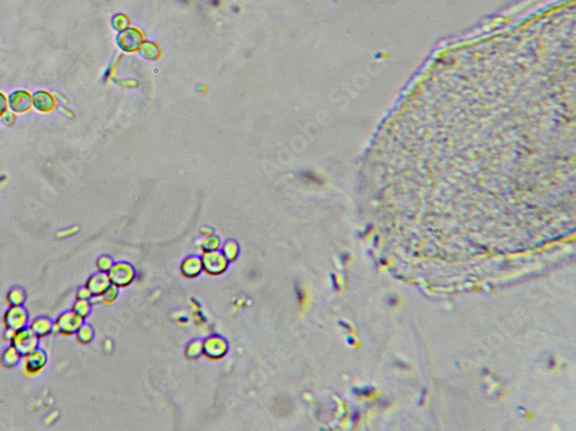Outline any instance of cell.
<instances>
[{"label": "cell", "instance_id": "6da1fadb", "mask_svg": "<svg viewBox=\"0 0 576 431\" xmlns=\"http://www.w3.org/2000/svg\"><path fill=\"white\" fill-rule=\"evenodd\" d=\"M10 344L16 348L22 357H24L39 347V338L29 327H25L15 331Z\"/></svg>", "mask_w": 576, "mask_h": 431}, {"label": "cell", "instance_id": "7a4b0ae2", "mask_svg": "<svg viewBox=\"0 0 576 431\" xmlns=\"http://www.w3.org/2000/svg\"><path fill=\"white\" fill-rule=\"evenodd\" d=\"M83 318L77 316L73 310L60 314L53 322V332L69 337L75 335L78 328L83 324Z\"/></svg>", "mask_w": 576, "mask_h": 431}, {"label": "cell", "instance_id": "3957f363", "mask_svg": "<svg viewBox=\"0 0 576 431\" xmlns=\"http://www.w3.org/2000/svg\"><path fill=\"white\" fill-rule=\"evenodd\" d=\"M2 324L5 329L17 331L29 325V315L23 306H9L3 313Z\"/></svg>", "mask_w": 576, "mask_h": 431}, {"label": "cell", "instance_id": "277c9868", "mask_svg": "<svg viewBox=\"0 0 576 431\" xmlns=\"http://www.w3.org/2000/svg\"><path fill=\"white\" fill-rule=\"evenodd\" d=\"M47 365V354L42 348H37L23 357V372L27 376H36L44 370Z\"/></svg>", "mask_w": 576, "mask_h": 431}, {"label": "cell", "instance_id": "5b68a950", "mask_svg": "<svg viewBox=\"0 0 576 431\" xmlns=\"http://www.w3.org/2000/svg\"><path fill=\"white\" fill-rule=\"evenodd\" d=\"M7 104L14 113H25L32 106V96L25 90H15L8 96Z\"/></svg>", "mask_w": 576, "mask_h": 431}, {"label": "cell", "instance_id": "8992f818", "mask_svg": "<svg viewBox=\"0 0 576 431\" xmlns=\"http://www.w3.org/2000/svg\"><path fill=\"white\" fill-rule=\"evenodd\" d=\"M107 275L110 277L111 284L120 287L128 286L130 281L133 280L134 273L129 265L125 264V262H119V264L112 266V268L110 269V272L107 273Z\"/></svg>", "mask_w": 576, "mask_h": 431}, {"label": "cell", "instance_id": "52a82bcc", "mask_svg": "<svg viewBox=\"0 0 576 431\" xmlns=\"http://www.w3.org/2000/svg\"><path fill=\"white\" fill-rule=\"evenodd\" d=\"M111 286L110 277L106 273H96L89 277L87 283H85V287L90 291L91 298L92 297H100L104 291Z\"/></svg>", "mask_w": 576, "mask_h": 431}, {"label": "cell", "instance_id": "ba28073f", "mask_svg": "<svg viewBox=\"0 0 576 431\" xmlns=\"http://www.w3.org/2000/svg\"><path fill=\"white\" fill-rule=\"evenodd\" d=\"M32 106L36 111L48 113L57 106V101L50 92L45 91V90H38L32 95Z\"/></svg>", "mask_w": 576, "mask_h": 431}, {"label": "cell", "instance_id": "9c48e42d", "mask_svg": "<svg viewBox=\"0 0 576 431\" xmlns=\"http://www.w3.org/2000/svg\"><path fill=\"white\" fill-rule=\"evenodd\" d=\"M28 327L39 339H42L53 332V321L45 316H39L29 322Z\"/></svg>", "mask_w": 576, "mask_h": 431}, {"label": "cell", "instance_id": "30bf717a", "mask_svg": "<svg viewBox=\"0 0 576 431\" xmlns=\"http://www.w3.org/2000/svg\"><path fill=\"white\" fill-rule=\"evenodd\" d=\"M22 359H23V357L18 353L16 348L14 347L12 344H9L8 346L2 351L1 355H0V363H1L3 368L10 369L16 367L18 363L21 362Z\"/></svg>", "mask_w": 576, "mask_h": 431}, {"label": "cell", "instance_id": "8fae6325", "mask_svg": "<svg viewBox=\"0 0 576 431\" xmlns=\"http://www.w3.org/2000/svg\"><path fill=\"white\" fill-rule=\"evenodd\" d=\"M25 301V292L21 287H13L7 292L6 303L9 306H23Z\"/></svg>", "mask_w": 576, "mask_h": 431}, {"label": "cell", "instance_id": "7c38bea8", "mask_svg": "<svg viewBox=\"0 0 576 431\" xmlns=\"http://www.w3.org/2000/svg\"><path fill=\"white\" fill-rule=\"evenodd\" d=\"M72 310L76 314L77 316L85 320L91 313V301L90 300H82V299H76V301L73 303Z\"/></svg>", "mask_w": 576, "mask_h": 431}, {"label": "cell", "instance_id": "4fadbf2b", "mask_svg": "<svg viewBox=\"0 0 576 431\" xmlns=\"http://www.w3.org/2000/svg\"><path fill=\"white\" fill-rule=\"evenodd\" d=\"M75 338L77 340V343L81 345H87L89 343H91V340L93 339V329L91 325L85 323L82 324L75 333Z\"/></svg>", "mask_w": 576, "mask_h": 431}, {"label": "cell", "instance_id": "5bb4252c", "mask_svg": "<svg viewBox=\"0 0 576 431\" xmlns=\"http://www.w3.org/2000/svg\"><path fill=\"white\" fill-rule=\"evenodd\" d=\"M118 294H119L118 287H115V286H113V284H111V286L108 287L106 288V290L103 292L102 295H100V298H102L103 300L105 301V302L111 303V302H113V301L115 300V299H117Z\"/></svg>", "mask_w": 576, "mask_h": 431}, {"label": "cell", "instance_id": "9a60e30c", "mask_svg": "<svg viewBox=\"0 0 576 431\" xmlns=\"http://www.w3.org/2000/svg\"><path fill=\"white\" fill-rule=\"evenodd\" d=\"M112 266H113V262H112L111 258L108 257H100L98 258V260L96 261V267L98 269V272L100 273H108L110 272V269L112 268Z\"/></svg>", "mask_w": 576, "mask_h": 431}, {"label": "cell", "instance_id": "2e32d148", "mask_svg": "<svg viewBox=\"0 0 576 431\" xmlns=\"http://www.w3.org/2000/svg\"><path fill=\"white\" fill-rule=\"evenodd\" d=\"M0 120H1L2 125H5L7 127H10V126H13L14 123H15L16 116L14 115L12 112H6V113L3 114L1 118H0Z\"/></svg>", "mask_w": 576, "mask_h": 431}, {"label": "cell", "instance_id": "e0dca14e", "mask_svg": "<svg viewBox=\"0 0 576 431\" xmlns=\"http://www.w3.org/2000/svg\"><path fill=\"white\" fill-rule=\"evenodd\" d=\"M76 299H82V300H90L91 299L90 291H89L85 287H80L76 291Z\"/></svg>", "mask_w": 576, "mask_h": 431}, {"label": "cell", "instance_id": "ac0fdd59", "mask_svg": "<svg viewBox=\"0 0 576 431\" xmlns=\"http://www.w3.org/2000/svg\"><path fill=\"white\" fill-rule=\"evenodd\" d=\"M78 230L77 227H72L69 228V229H66V230H62L60 232H58L57 234V238L59 239H63V238H68V237H72L73 235H75Z\"/></svg>", "mask_w": 576, "mask_h": 431}, {"label": "cell", "instance_id": "d6986e66", "mask_svg": "<svg viewBox=\"0 0 576 431\" xmlns=\"http://www.w3.org/2000/svg\"><path fill=\"white\" fill-rule=\"evenodd\" d=\"M7 107H8V104H7V97L3 95L2 92H0V118L6 113Z\"/></svg>", "mask_w": 576, "mask_h": 431}, {"label": "cell", "instance_id": "ffe728a7", "mask_svg": "<svg viewBox=\"0 0 576 431\" xmlns=\"http://www.w3.org/2000/svg\"><path fill=\"white\" fill-rule=\"evenodd\" d=\"M14 333H15V331L9 330V329H5V332H3V335H2L3 340H5V342L10 343V342H12V339H13Z\"/></svg>", "mask_w": 576, "mask_h": 431}, {"label": "cell", "instance_id": "44dd1931", "mask_svg": "<svg viewBox=\"0 0 576 431\" xmlns=\"http://www.w3.org/2000/svg\"><path fill=\"white\" fill-rule=\"evenodd\" d=\"M58 412H52V413L48 414L45 419V425H52L58 419Z\"/></svg>", "mask_w": 576, "mask_h": 431}, {"label": "cell", "instance_id": "7402d4cb", "mask_svg": "<svg viewBox=\"0 0 576 431\" xmlns=\"http://www.w3.org/2000/svg\"><path fill=\"white\" fill-rule=\"evenodd\" d=\"M6 181H7L6 176H3V175L0 176V184H2V183H5Z\"/></svg>", "mask_w": 576, "mask_h": 431}, {"label": "cell", "instance_id": "603a6c76", "mask_svg": "<svg viewBox=\"0 0 576 431\" xmlns=\"http://www.w3.org/2000/svg\"><path fill=\"white\" fill-rule=\"evenodd\" d=\"M111 347H112V344H111L110 342H106V344H105V348H106V351H108V348H111Z\"/></svg>", "mask_w": 576, "mask_h": 431}]
</instances>
